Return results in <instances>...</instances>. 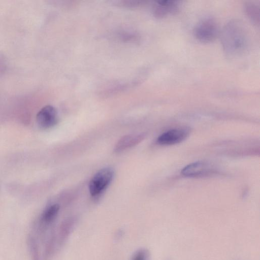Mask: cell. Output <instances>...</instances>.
Returning a JSON list of instances; mask_svg holds the SVG:
<instances>
[{"label":"cell","mask_w":260,"mask_h":260,"mask_svg":"<svg viewBox=\"0 0 260 260\" xmlns=\"http://www.w3.org/2000/svg\"><path fill=\"white\" fill-rule=\"evenodd\" d=\"M221 44L228 55L238 57L246 53L250 45L248 32L243 24L236 20L228 22L221 34Z\"/></svg>","instance_id":"1"},{"label":"cell","mask_w":260,"mask_h":260,"mask_svg":"<svg viewBox=\"0 0 260 260\" xmlns=\"http://www.w3.org/2000/svg\"><path fill=\"white\" fill-rule=\"evenodd\" d=\"M59 210V205L55 204L50 206L42 214L39 223L43 225L50 223L56 218Z\"/></svg>","instance_id":"9"},{"label":"cell","mask_w":260,"mask_h":260,"mask_svg":"<svg viewBox=\"0 0 260 260\" xmlns=\"http://www.w3.org/2000/svg\"><path fill=\"white\" fill-rule=\"evenodd\" d=\"M189 134V130L186 128H173L161 134L156 142L160 145H172L182 142Z\"/></svg>","instance_id":"5"},{"label":"cell","mask_w":260,"mask_h":260,"mask_svg":"<svg viewBox=\"0 0 260 260\" xmlns=\"http://www.w3.org/2000/svg\"><path fill=\"white\" fill-rule=\"evenodd\" d=\"M217 169L205 161H198L187 165L184 167L181 173L187 177H201L216 173Z\"/></svg>","instance_id":"4"},{"label":"cell","mask_w":260,"mask_h":260,"mask_svg":"<svg viewBox=\"0 0 260 260\" xmlns=\"http://www.w3.org/2000/svg\"><path fill=\"white\" fill-rule=\"evenodd\" d=\"M145 136V135L144 133L125 135L118 140L114 147V150L115 152H119L132 147L141 142Z\"/></svg>","instance_id":"7"},{"label":"cell","mask_w":260,"mask_h":260,"mask_svg":"<svg viewBox=\"0 0 260 260\" xmlns=\"http://www.w3.org/2000/svg\"><path fill=\"white\" fill-rule=\"evenodd\" d=\"M132 260H150L149 252L146 249H140L134 254Z\"/></svg>","instance_id":"11"},{"label":"cell","mask_w":260,"mask_h":260,"mask_svg":"<svg viewBox=\"0 0 260 260\" xmlns=\"http://www.w3.org/2000/svg\"><path fill=\"white\" fill-rule=\"evenodd\" d=\"M178 4L176 2L164 1L158 2L154 11L155 16L158 18H163L169 14L175 13L178 9Z\"/></svg>","instance_id":"8"},{"label":"cell","mask_w":260,"mask_h":260,"mask_svg":"<svg viewBox=\"0 0 260 260\" xmlns=\"http://www.w3.org/2000/svg\"><path fill=\"white\" fill-rule=\"evenodd\" d=\"M114 175L113 170L109 167L103 168L97 172L89 183L91 196L95 197L102 192L112 181Z\"/></svg>","instance_id":"3"},{"label":"cell","mask_w":260,"mask_h":260,"mask_svg":"<svg viewBox=\"0 0 260 260\" xmlns=\"http://www.w3.org/2000/svg\"><path fill=\"white\" fill-rule=\"evenodd\" d=\"M219 32L218 25L212 18H206L200 21L193 30L195 38L202 43H209L214 41Z\"/></svg>","instance_id":"2"},{"label":"cell","mask_w":260,"mask_h":260,"mask_svg":"<svg viewBox=\"0 0 260 260\" xmlns=\"http://www.w3.org/2000/svg\"><path fill=\"white\" fill-rule=\"evenodd\" d=\"M37 122L42 128H48L55 125L58 121L57 112L56 109L47 105L42 108L37 114Z\"/></svg>","instance_id":"6"},{"label":"cell","mask_w":260,"mask_h":260,"mask_svg":"<svg viewBox=\"0 0 260 260\" xmlns=\"http://www.w3.org/2000/svg\"><path fill=\"white\" fill-rule=\"evenodd\" d=\"M245 11L249 19L255 24L259 23V7L253 2H248L245 5Z\"/></svg>","instance_id":"10"}]
</instances>
